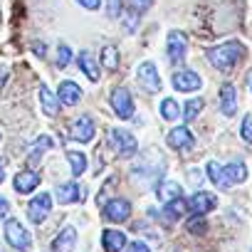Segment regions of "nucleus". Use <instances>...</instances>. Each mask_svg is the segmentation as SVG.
<instances>
[{"label":"nucleus","instance_id":"24","mask_svg":"<svg viewBox=\"0 0 252 252\" xmlns=\"http://www.w3.org/2000/svg\"><path fill=\"white\" fill-rule=\"evenodd\" d=\"M67 161L72 166V176H82L87 171V156L82 151H69L67 154Z\"/></svg>","mask_w":252,"mask_h":252},{"label":"nucleus","instance_id":"36","mask_svg":"<svg viewBox=\"0 0 252 252\" xmlns=\"http://www.w3.org/2000/svg\"><path fill=\"white\" fill-rule=\"evenodd\" d=\"M8 210H10V203H8L5 198H0V218H5Z\"/></svg>","mask_w":252,"mask_h":252},{"label":"nucleus","instance_id":"4","mask_svg":"<svg viewBox=\"0 0 252 252\" xmlns=\"http://www.w3.org/2000/svg\"><path fill=\"white\" fill-rule=\"evenodd\" d=\"M111 146H114V151L119 154V156H124V158H129V156H134L136 154V139L129 134V131H124V129H114L111 131Z\"/></svg>","mask_w":252,"mask_h":252},{"label":"nucleus","instance_id":"27","mask_svg":"<svg viewBox=\"0 0 252 252\" xmlns=\"http://www.w3.org/2000/svg\"><path fill=\"white\" fill-rule=\"evenodd\" d=\"M178 114H181V109H178V101L176 99H163L161 101V116L166 121H176Z\"/></svg>","mask_w":252,"mask_h":252},{"label":"nucleus","instance_id":"19","mask_svg":"<svg viewBox=\"0 0 252 252\" xmlns=\"http://www.w3.org/2000/svg\"><path fill=\"white\" fill-rule=\"evenodd\" d=\"M82 193H84V190H82L77 183H62V186H57V200H60L62 205L82 200V198H84Z\"/></svg>","mask_w":252,"mask_h":252},{"label":"nucleus","instance_id":"10","mask_svg":"<svg viewBox=\"0 0 252 252\" xmlns=\"http://www.w3.org/2000/svg\"><path fill=\"white\" fill-rule=\"evenodd\" d=\"M136 79L149 89V92H158L161 89V77H158V69L154 62H141L139 69H136Z\"/></svg>","mask_w":252,"mask_h":252},{"label":"nucleus","instance_id":"14","mask_svg":"<svg viewBox=\"0 0 252 252\" xmlns=\"http://www.w3.org/2000/svg\"><path fill=\"white\" fill-rule=\"evenodd\" d=\"M220 111H222V116H232L237 111V94H235L232 84L220 87Z\"/></svg>","mask_w":252,"mask_h":252},{"label":"nucleus","instance_id":"16","mask_svg":"<svg viewBox=\"0 0 252 252\" xmlns=\"http://www.w3.org/2000/svg\"><path fill=\"white\" fill-rule=\"evenodd\" d=\"M101 245H104V252H119V250L126 247V235L121 230H104Z\"/></svg>","mask_w":252,"mask_h":252},{"label":"nucleus","instance_id":"13","mask_svg":"<svg viewBox=\"0 0 252 252\" xmlns=\"http://www.w3.org/2000/svg\"><path fill=\"white\" fill-rule=\"evenodd\" d=\"M166 52H168V60L176 64V62H183L186 60V52H188V42H186V37L181 35V32H171L168 35V47H166Z\"/></svg>","mask_w":252,"mask_h":252},{"label":"nucleus","instance_id":"31","mask_svg":"<svg viewBox=\"0 0 252 252\" xmlns=\"http://www.w3.org/2000/svg\"><path fill=\"white\" fill-rule=\"evenodd\" d=\"M240 136H242L247 144H252V114H247V116L242 119V126H240Z\"/></svg>","mask_w":252,"mask_h":252},{"label":"nucleus","instance_id":"6","mask_svg":"<svg viewBox=\"0 0 252 252\" xmlns=\"http://www.w3.org/2000/svg\"><path fill=\"white\" fill-rule=\"evenodd\" d=\"M69 139L79 141V144H87L94 139V121L89 116H79L69 124Z\"/></svg>","mask_w":252,"mask_h":252},{"label":"nucleus","instance_id":"32","mask_svg":"<svg viewBox=\"0 0 252 252\" xmlns=\"http://www.w3.org/2000/svg\"><path fill=\"white\" fill-rule=\"evenodd\" d=\"M121 13V0H109V18H119Z\"/></svg>","mask_w":252,"mask_h":252},{"label":"nucleus","instance_id":"22","mask_svg":"<svg viewBox=\"0 0 252 252\" xmlns=\"http://www.w3.org/2000/svg\"><path fill=\"white\" fill-rule=\"evenodd\" d=\"M156 193H158V200L168 203V200H173V198H181V195H183V188H181L176 181H161V183L156 186Z\"/></svg>","mask_w":252,"mask_h":252},{"label":"nucleus","instance_id":"8","mask_svg":"<svg viewBox=\"0 0 252 252\" xmlns=\"http://www.w3.org/2000/svg\"><path fill=\"white\" fill-rule=\"evenodd\" d=\"M129 215H131V205L124 198H114L104 205V218L109 222H124V220H129Z\"/></svg>","mask_w":252,"mask_h":252},{"label":"nucleus","instance_id":"25","mask_svg":"<svg viewBox=\"0 0 252 252\" xmlns=\"http://www.w3.org/2000/svg\"><path fill=\"white\" fill-rule=\"evenodd\" d=\"M50 146H52V139H50V136H42L40 141H35V146L30 149V158H28V163L35 166V163L42 158V151H47Z\"/></svg>","mask_w":252,"mask_h":252},{"label":"nucleus","instance_id":"26","mask_svg":"<svg viewBox=\"0 0 252 252\" xmlns=\"http://www.w3.org/2000/svg\"><path fill=\"white\" fill-rule=\"evenodd\" d=\"M186 210H188V203H186L183 198H173V200L166 203V210H163V213H166L171 220H176V218H181Z\"/></svg>","mask_w":252,"mask_h":252},{"label":"nucleus","instance_id":"37","mask_svg":"<svg viewBox=\"0 0 252 252\" xmlns=\"http://www.w3.org/2000/svg\"><path fill=\"white\" fill-rule=\"evenodd\" d=\"M245 82H247V87H250V92H252V69L245 74Z\"/></svg>","mask_w":252,"mask_h":252},{"label":"nucleus","instance_id":"3","mask_svg":"<svg viewBox=\"0 0 252 252\" xmlns=\"http://www.w3.org/2000/svg\"><path fill=\"white\" fill-rule=\"evenodd\" d=\"M5 240H8L10 247H15L20 252H28L32 247V237L25 230V225H20V220H8L5 222Z\"/></svg>","mask_w":252,"mask_h":252},{"label":"nucleus","instance_id":"29","mask_svg":"<svg viewBox=\"0 0 252 252\" xmlns=\"http://www.w3.org/2000/svg\"><path fill=\"white\" fill-rule=\"evenodd\" d=\"M208 230V222L203 220V215H193L190 220H188V232H193V235H203Z\"/></svg>","mask_w":252,"mask_h":252},{"label":"nucleus","instance_id":"2","mask_svg":"<svg viewBox=\"0 0 252 252\" xmlns=\"http://www.w3.org/2000/svg\"><path fill=\"white\" fill-rule=\"evenodd\" d=\"M242 57H245V47L240 42H225V45H218V47L208 50L210 64L218 67L220 72H230Z\"/></svg>","mask_w":252,"mask_h":252},{"label":"nucleus","instance_id":"9","mask_svg":"<svg viewBox=\"0 0 252 252\" xmlns=\"http://www.w3.org/2000/svg\"><path fill=\"white\" fill-rule=\"evenodd\" d=\"M171 82H173V87H176L178 92H198V89L203 87V79H200L198 72H193V69H178Z\"/></svg>","mask_w":252,"mask_h":252},{"label":"nucleus","instance_id":"28","mask_svg":"<svg viewBox=\"0 0 252 252\" xmlns=\"http://www.w3.org/2000/svg\"><path fill=\"white\" fill-rule=\"evenodd\" d=\"M200 109H203V99H190V101L186 104V111H183V119H186V121H193V119H198V114H200Z\"/></svg>","mask_w":252,"mask_h":252},{"label":"nucleus","instance_id":"21","mask_svg":"<svg viewBox=\"0 0 252 252\" xmlns=\"http://www.w3.org/2000/svg\"><path fill=\"white\" fill-rule=\"evenodd\" d=\"M77 64H79V69H82L92 82H99V64H96V60H94L89 52H79Z\"/></svg>","mask_w":252,"mask_h":252},{"label":"nucleus","instance_id":"35","mask_svg":"<svg viewBox=\"0 0 252 252\" xmlns=\"http://www.w3.org/2000/svg\"><path fill=\"white\" fill-rule=\"evenodd\" d=\"M154 3V0H131V5L136 8V10H144V8H149Z\"/></svg>","mask_w":252,"mask_h":252},{"label":"nucleus","instance_id":"30","mask_svg":"<svg viewBox=\"0 0 252 252\" xmlns=\"http://www.w3.org/2000/svg\"><path fill=\"white\" fill-rule=\"evenodd\" d=\"M69 60H72L69 47H67V45H60V47H57V67H60V69H64V67L69 64Z\"/></svg>","mask_w":252,"mask_h":252},{"label":"nucleus","instance_id":"20","mask_svg":"<svg viewBox=\"0 0 252 252\" xmlns=\"http://www.w3.org/2000/svg\"><path fill=\"white\" fill-rule=\"evenodd\" d=\"M40 104H42V111L47 116H57L60 111V99L47 89V84H40Z\"/></svg>","mask_w":252,"mask_h":252},{"label":"nucleus","instance_id":"34","mask_svg":"<svg viewBox=\"0 0 252 252\" xmlns=\"http://www.w3.org/2000/svg\"><path fill=\"white\" fill-rule=\"evenodd\" d=\"M79 5H84L87 10H96L99 5H101V0H77Z\"/></svg>","mask_w":252,"mask_h":252},{"label":"nucleus","instance_id":"1","mask_svg":"<svg viewBox=\"0 0 252 252\" xmlns=\"http://www.w3.org/2000/svg\"><path fill=\"white\" fill-rule=\"evenodd\" d=\"M208 178L218 186V188H230L235 183H242L247 178V166L242 161L227 163V166H218L215 161L208 163Z\"/></svg>","mask_w":252,"mask_h":252},{"label":"nucleus","instance_id":"38","mask_svg":"<svg viewBox=\"0 0 252 252\" xmlns=\"http://www.w3.org/2000/svg\"><path fill=\"white\" fill-rule=\"evenodd\" d=\"M32 50H35V52H37V55H45V45H35V47H32Z\"/></svg>","mask_w":252,"mask_h":252},{"label":"nucleus","instance_id":"5","mask_svg":"<svg viewBox=\"0 0 252 252\" xmlns=\"http://www.w3.org/2000/svg\"><path fill=\"white\" fill-rule=\"evenodd\" d=\"M111 106H114V111H116L119 119H131V116H134V99H131L129 89H124V87L114 89V94H111Z\"/></svg>","mask_w":252,"mask_h":252},{"label":"nucleus","instance_id":"18","mask_svg":"<svg viewBox=\"0 0 252 252\" xmlns=\"http://www.w3.org/2000/svg\"><path fill=\"white\" fill-rule=\"evenodd\" d=\"M37 186H40V176L35 171H23V173L15 176V190L23 193V195L25 193H32Z\"/></svg>","mask_w":252,"mask_h":252},{"label":"nucleus","instance_id":"12","mask_svg":"<svg viewBox=\"0 0 252 252\" xmlns=\"http://www.w3.org/2000/svg\"><path fill=\"white\" fill-rule=\"evenodd\" d=\"M168 146L171 149H176V151H188V149H193V144H195V136L190 134V129L188 126H178V129H173L171 134H168Z\"/></svg>","mask_w":252,"mask_h":252},{"label":"nucleus","instance_id":"33","mask_svg":"<svg viewBox=\"0 0 252 252\" xmlns=\"http://www.w3.org/2000/svg\"><path fill=\"white\" fill-rule=\"evenodd\" d=\"M126 252H151L146 242H131L129 247H126Z\"/></svg>","mask_w":252,"mask_h":252},{"label":"nucleus","instance_id":"23","mask_svg":"<svg viewBox=\"0 0 252 252\" xmlns=\"http://www.w3.org/2000/svg\"><path fill=\"white\" fill-rule=\"evenodd\" d=\"M101 62H104V67H106L109 72H116V69H119V50H116L114 45H106V47L101 50Z\"/></svg>","mask_w":252,"mask_h":252},{"label":"nucleus","instance_id":"11","mask_svg":"<svg viewBox=\"0 0 252 252\" xmlns=\"http://www.w3.org/2000/svg\"><path fill=\"white\" fill-rule=\"evenodd\" d=\"M215 205H218V198H215L213 193H205V190H198V193L190 195V200H188V210H190L193 215H205V213H210Z\"/></svg>","mask_w":252,"mask_h":252},{"label":"nucleus","instance_id":"7","mask_svg":"<svg viewBox=\"0 0 252 252\" xmlns=\"http://www.w3.org/2000/svg\"><path fill=\"white\" fill-rule=\"evenodd\" d=\"M50 210H52V198H50L47 193H40L37 198L30 200V205H28V218H30L35 225H40V222L50 215Z\"/></svg>","mask_w":252,"mask_h":252},{"label":"nucleus","instance_id":"15","mask_svg":"<svg viewBox=\"0 0 252 252\" xmlns=\"http://www.w3.org/2000/svg\"><path fill=\"white\" fill-rule=\"evenodd\" d=\"M57 99H60L62 104H67V106L79 104V99H82V89H79V84H74V82H62L60 89H57Z\"/></svg>","mask_w":252,"mask_h":252},{"label":"nucleus","instance_id":"17","mask_svg":"<svg viewBox=\"0 0 252 252\" xmlns=\"http://www.w3.org/2000/svg\"><path fill=\"white\" fill-rule=\"evenodd\" d=\"M74 242H77V230H74L72 225H67V227L55 237L52 250H55V252H72V250H74Z\"/></svg>","mask_w":252,"mask_h":252},{"label":"nucleus","instance_id":"39","mask_svg":"<svg viewBox=\"0 0 252 252\" xmlns=\"http://www.w3.org/2000/svg\"><path fill=\"white\" fill-rule=\"evenodd\" d=\"M3 178H5V171H3V166H0V183H3Z\"/></svg>","mask_w":252,"mask_h":252}]
</instances>
